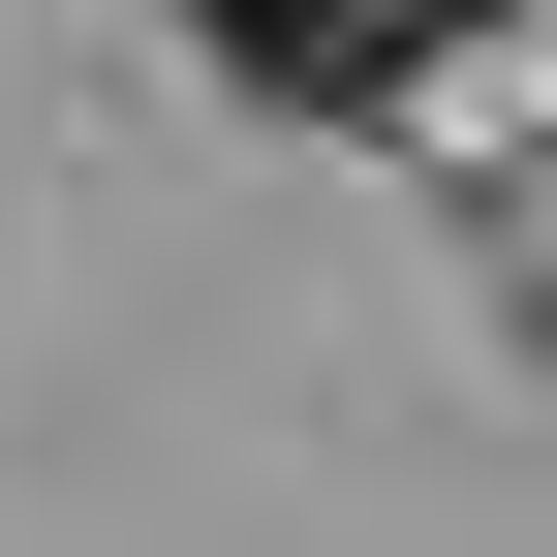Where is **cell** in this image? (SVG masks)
Segmentation results:
<instances>
[{"mask_svg":"<svg viewBox=\"0 0 557 557\" xmlns=\"http://www.w3.org/2000/svg\"><path fill=\"white\" fill-rule=\"evenodd\" d=\"M186 32H218L278 124H403V94H434L465 32H496V0H186Z\"/></svg>","mask_w":557,"mask_h":557,"instance_id":"1","label":"cell"},{"mask_svg":"<svg viewBox=\"0 0 557 557\" xmlns=\"http://www.w3.org/2000/svg\"><path fill=\"white\" fill-rule=\"evenodd\" d=\"M527 372H557V248H527Z\"/></svg>","mask_w":557,"mask_h":557,"instance_id":"2","label":"cell"}]
</instances>
